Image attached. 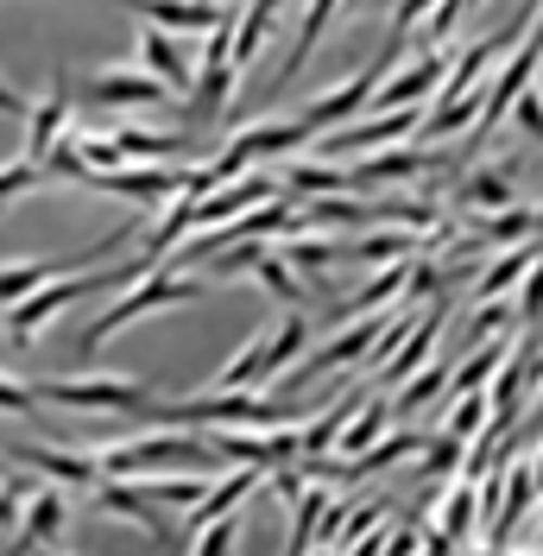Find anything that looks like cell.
Masks as SVG:
<instances>
[{"mask_svg": "<svg viewBox=\"0 0 543 556\" xmlns=\"http://www.w3.org/2000/svg\"><path fill=\"white\" fill-rule=\"evenodd\" d=\"M253 486H260V468H240V475H228V481H215V486H209V500L184 525H190V531H209L215 519H235V506L253 493Z\"/></svg>", "mask_w": 543, "mask_h": 556, "instance_id": "obj_24", "label": "cell"}, {"mask_svg": "<svg viewBox=\"0 0 543 556\" xmlns=\"http://www.w3.org/2000/svg\"><path fill=\"white\" fill-rule=\"evenodd\" d=\"M121 7H134L146 26H165V33H215L235 13L222 0H121Z\"/></svg>", "mask_w": 543, "mask_h": 556, "instance_id": "obj_15", "label": "cell"}, {"mask_svg": "<svg viewBox=\"0 0 543 556\" xmlns=\"http://www.w3.org/2000/svg\"><path fill=\"white\" fill-rule=\"evenodd\" d=\"M462 152H442V146H386L374 159H361L354 165V190H367V184H405V177H430L442 165H455Z\"/></svg>", "mask_w": 543, "mask_h": 556, "instance_id": "obj_11", "label": "cell"}, {"mask_svg": "<svg viewBox=\"0 0 543 556\" xmlns=\"http://www.w3.org/2000/svg\"><path fill=\"white\" fill-rule=\"evenodd\" d=\"M38 556H64V551H58V544H51V551H38Z\"/></svg>", "mask_w": 543, "mask_h": 556, "instance_id": "obj_58", "label": "cell"}, {"mask_svg": "<svg viewBox=\"0 0 543 556\" xmlns=\"http://www.w3.org/2000/svg\"><path fill=\"white\" fill-rule=\"evenodd\" d=\"M76 159H83V177L89 172H121L127 152L114 146V134H76Z\"/></svg>", "mask_w": 543, "mask_h": 556, "instance_id": "obj_41", "label": "cell"}, {"mask_svg": "<svg viewBox=\"0 0 543 556\" xmlns=\"http://www.w3.org/2000/svg\"><path fill=\"white\" fill-rule=\"evenodd\" d=\"M437 285H442V266H430V260H424V266H411V285H405V291H411V298H430Z\"/></svg>", "mask_w": 543, "mask_h": 556, "instance_id": "obj_53", "label": "cell"}, {"mask_svg": "<svg viewBox=\"0 0 543 556\" xmlns=\"http://www.w3.org/2000/svg\"><path fill=\"white\" fill-rule=\"evenodd\" d=\"M146 417H159L165 430H298L304 405H266L260 392H197L177 405H152Z\"/></svg>", "mask_w": 543, "mask_h": 556, "instance_id": "obj_1", "label": "cell"}, {"mask_svg": "<svg viewBox=\"0 0 543 556\" xmlns=\"http://www.w3.org/2000/svg\"><path fill=\"white\" fill-rule=\"evenodd\" d=\"M45 405H64V412H152V386L139 380H45L38 386Z\"/></svg>", "mask_w": 543, "mask_h": 556, "instance_id": "obj_7", "label": "cell"}, {"mask_svg": "<svg viewBox=\"0 0 543 556\" xmlns=\"http://www.w3.org/2000/svg\"><path fill=\"white\" fill-rule=\"evenodd\" d=\"M114 146H121L127 159H146V165H171V159L190 152L184 134H146V127H114Z\"/></svg>", "mask_w": 543, "mask_h": 556, "instance_id": "obj_31", "label": "cell"}, {"mask_svg": "<svg viewBox=\"0 0 543 556\" xmlns=\"http://www.w3.org/2000/svg\"><path fill=\"white\" fill-rule=\"evenodd\" d=\"M500 361H506V342H487V348H480V354H475V361H468V367L455 374V392H475V386L487 380V374H493Z\"/></svg>", "mask_w": 543, "mask_h": 556, "instance_id": "obj_45", "label": "cell"}, {"mask_svg": "<svg viewBox=\"0 0 543 556\" xmlns=\"http://www.w3.org/2000/svg\"><path fill=\"white\" fill-rule=\"evenodd\" d=\"M190 298H203V278L177 273V266H152V273L139 278V285H127V298L121 304H108L89 329H83V354H96V348L108 342V336H121L127 323H139L146 311H165V304H190Z\"/></svg>", "mask_w": 543, "mask_h": 556, "instance_id": "obj_4", "label": "cell"}, {"mask_svg": "<svg viewBox=\"0 0 543 556\" xmlns=\"http://www.w3.org/2000/svg\"><path fill=\"white\" fill-rule=\"evenodd\" d=\"M442 386H449V361H430V367H417V380H405V392H399V412H424V405L437 399Z\"/></svg>", "mask_w": 543, "mask_h": 556, "instance_id": "obj_43", "label": "cell"}, {"mask_svg": "<svg viewBox=\"0 0 543 556\" xmlns=\"http://www.w3.org/2000/svg\"><path fill=\"white\" fill-rule=\"evenodd\" d=\"M455 203L462 208H512V177L506 172H468L455 184Z\"/></svg>", "mask_w": 543, "mask_h": 556, "instance_id": "obj_34", "label": "cell"}, {"mask_svg": "<svg viewBox=\"0 0 543 556\" xmlns=\"http://www.w3.org/2000/svg\"><path fill=\"white\" fill-rule=\"evenodd\" d=\"M139 64H146V76H159L171 96H190L197 89V64L184 58L177 33H165V26H146L139 33Z\"/></svg>", "mask_w": 543, "mask_h": 556, "instance_id": "obj_16", "label": "cell"}, {"mask_svg": "<svg viewBox=\"0 0 543 556\" xmlns=\"http://www.w3.org/2000/svg\"><path fill=\"white\" fill-rule=\"evenodd\" d=\"M392 64H399V38H392V45H386V51H379V58L361 70V76H348L341 89H329L323 102L310 108V114H304V134H310V139H323V134H336L341 121H354L361 108H374V89L386 83V76H392Z\"/></svg>", "mask_w": 543, "mask_h": 556, "instance_id": "obj_6", "label": "cell"}, {"mask_svg": "<svg viewBox=\"0 0 543 556\" xmlns=\"http://www.w3.org/2000/svg\"><path fill=\"white\" fill-rule=\"evenodd\" d=\"M531 468H538V486H543V450H538V462H531Z\"/></svg>", "mask_w": 543, "mask_h": 556, "instance_id": "obj_57", "label": "cell"}, {"mask_svg": "<svg viewBox=\"0 0 543 556\" xmlns=\"http://www.w3.org/2000/svg\"><path fill=\"white\" fill-rule=\"evenodd\" d=\"M215 468V450L197 430H152V437H134V443H114V450H96V468L102 481H146V475H184V468Z\"/></svg>", "mask_w": 543, "mask_h": 556, "instance_id": "obj_2", "label": "cell"}, {"mask_svg": "<svg viewBox=\"0 0 543 556\" xmlns=\"http://www.w3.org/2000/svg\"><path fill=\"white\" fill-rule=\"evenodd\" d=\"M361 266H374V260H399V253H417V241H411V228H386V235H361V241L348 247Z\"/></svg>", "mask_w": 543, "mask_h": 556, "instance_id": "obj_40", "label": "cell"}, {"mask_svg": "<svg viewBox=\"0 0 543 556\" xmlns=\"http://www.w3.org/2000/svg\"><path fill=\"white\" fill-rule=\"evenodd\" d=\"M518 311L531 316V323H538V316H543V260H538V266H531V278H525V298H518Z\"/></svg>", "mask_w": 543, "mask_h": 556, "instance_id": "obj_51", "label": "cell"}, {"mask_svg": "<svg viewBox=\"0 0 543 556\" xmlns=\"http://www.w3.org/2000/svg\"><path fill=\"white\" fill-rule=\"evenodd\" d=\"M253 203H278V184H272L266 172H247V177H235V184H222L215 197H203L197 222H203V228H228V222H240V208H253Z\"/></svg>", "mask_w": 543, "mask_h": 556, "instance_id": "obj_17", "label": "cell"}, {"mask_svg": "<svg viewBox=\"0 0 543 556\" xmlns=\"http://www.w3.org/2000/svg\"><path fill=\"white\" fill-rule=\"evenodd\" d=\"M348 412H354V392H341L336 405H329V412H323V417L304 430V455H329V450H336L341 430H348Z\"/></svg>", "mask_w": 543, "mask_h": 556, "instance_id": "obj_39", "label": "cell"}, {"mask_svg": "<svg viewBox=\"0 0 543 556\" xmlns=\"http://www.w3.org/2000/svg\"><path fill=\"white\" fill-rule=\"evenodd\" d=\"M197 208H203V197H190V190H184V197H177V203H171L165 215L152 222V228H146V266H165L171 253L190 241V228H197Z\"/></svg>", "mask_w": 543, "mask_h": 556, "instance_id": "obj_20", "label": "cell"}, {"mask_svg": "<svg viewBox=\"0 0 543 556\" xmlns=\"http://www.w3.org/2000/svg\"><path fill=\"white\" fill-rule=\"evenodd\" d=\"M298 146H310L304 121H260V127H240V134L222 146V159L209 165V184L222 190V184L247 177V165H260V159H285V152H298ZM215 190H209V197H215Z\"/></svg>", "mask_w": 543, "mask_h": 556, "instance_id": "obj_5", "label": "cell"}, {"mask_svg": "<svg viewBox=\"0 0 543 556\" xmlns=\"http://www.w3.org/2000/svg\"><path fill=\"white\" fill-rule=\"evenodd\" d=\"M45 399H38V386H20V380H7L0 374V412H13V417H33Z\"/></svg>", "mask_w": 543, "mask_h": 556, "instance_id": "obj_46", "label": "cell"}, {"mask_svg": "<svg viewBox=\"0 0 543 556\" xmlns=\"http://www.w3.org/2000/svg\"><path fill=\"white\" fill-rule=\"evenodd\" d=\"M83 184H96L121 203H139V208H171L184 190H190V172L184 165H121V172H89Z\"/></svg>", "mask_w": 543, "mask_h": 556, "instance_id": "obj_8", "label": "cell"}, {"mask_svg": "<svg viewBox=\"0 0 543 556\" xmlns=\"http://www.w3.org/2000/svg\"><path fill=\"white\" fill-rule=\"evenodd\" d=\"M336 260H348V247L329 241V235H291V247H285V266H298V273L336 266Z\"/></svg>", "mask_w": 543, "mask_h": 556, "instance_id": "obj_37", "label": "cell"}, {"mask_svg": "<svg viewBox=\"0 0 543 556\" xmlns=\"http://www.w3.org/2000/svg\"><path fill=\"white\" fill-rule=\"evenodd\" d=\"M20 519H26V500H20V486H7L0 493V531H20Z\"/></svg>", "mask_w": 543, "mask_h": 556, "instance_id": "obj_54", "label": "cell"}, {"mask_svg": "<svg viewBox=\"0 0 543 556\" xmlns=\"http://www.w3.org/2000/svg\"><path fill=\"white\" fill-rule=\"evenodd\" d=\"M285 184H291L304 203H316V197H354V172H336V165H304V159H291V165H285Z\"/></svg>", "mask_w": 543, "mask_h": 556, "instance_id": "obj_29", "label": "cell"}, {"mask_svg": "<svg viewBox=\"0 0 543 556\" xmlns=\"http://www.w3.org/2000/svg\"><path fill=\"white\" fill-rule=\"evenodd\" d=\"M475 228L487 235V241H500V247L543 241V203H538V208H518V203H512V208H487Z\"/></svg>", "mask_w": 543, "mask_h": 556, "instance_id": "obj_23", "label": "cell"}, {"mask_svg": "<svg viewBox=\"0 0 543 556\" xmlns=\"http://www.w3.org/2000/svg\"><path fill=\"white\" fill-rule=\"evenodd\" d=\"M367 228H411V235H442V208L430 197H392L367 203Z\"/></svg>", "mask_w": 543, "mask_h": 556, "instance_id": "obj_21", "label": "cell"}, {"mask_svg": "<svg viewBox=\"0 0 543 556\" xmlns=\"http://www.w3.org/2000/svg\"><path fill=\"white\" fill-rule=\"evenodd\" d=\"M455 462H462V443H455V437H437V443H430V462H424V475H449Z\"/></svg>", "mask_w": 543, "mask_h": 556, "instance_id": "obj_50", "label": "cell"}, {"mask_svg": "<svg viewBox=\"0 0 543 556\" xmlns=\"http://www.w3.org/2000/svg\"><path fill=\"white\" fill-rule=\"evenodd\" d=\"M336 7H341V0H310V7H304V26H298V38H291V51H285V70H278V89H285V83H291V76L304 70V58L316 51V38L329 33Z\"/></svg>", "mask_w": 543, "mask_h": 556, "instance_id": "obj_30", "label": "cell"}, {"mask_svg": "<svg viewBox=\"0 0 543 556\" xmlns=\"http://www.w3.org/2000/svg\"><path fill=\"white\" fill-rule=\"evenodd\" d=\"M386 323H392L386 311H379V316H361V323H348V329H341L336 342H323V348H316V354L304 361V367H298V380L336 374V367H348V361H367V354H374V342L386 336Z\"/></svg>", "mask_w": 543, "mask_h": 556, "instance_id": "obj_14", "label": "cell"}, {"mask_svg": "<svg viewBox=\"0 0 543 556\" xmlns=\"http://www.w3.org/2000/svg\"><path fill=\"white\" fill-rule=\"evenodd\" d=\"M0 114H7V121H26V114H33V102H26L13 83H0Z\"/></svg>", "mask_w": 543, "mask_h": 556, "instance_id": "obj_55", "label": "cell"}, {"mask_svg": "<svg viewBox=\"0 0 543 556\" xmlns=\"http://www.w3.org/2000/svg\"><path fill=\"white\" fill-rule=\"evenodd\" d=\"M543 260V241H525V247H512L506 260H493L487 273H480V285H475V298L480 304H493L500 291H512V285H525L531 278V266Z\"/></svg>", "mask_w": 543, "mask_h": 556, "instance_id": "obj_26", "label": "cell"}, {"mask_svg": "<svg viewBox=\"0 0 543 556\" xmlns=\"http://www.w3.org/2000/svg\"><path fill=\"white\" fill-rule=\"evenodd\" d=\"M538 64H543V33H531L525 38V51L512 58L500 76H493V89L480 96V121H475V152H487V139L500 134V121H506L512 108H518V96L531 89V76H538Z\"/></svg>", "mask_w": 543, "mask_h": 556, "instance_id": "obj_9", "label": "cell"}, {"mask_svg": "<svg viewBox=\"0 0 543 556\" xmlns=\"http://www.w3.org/2000/svg\"><path fill=\"white\" fill-rule=\"evenodd\" d=\"M96 500H102V513H121V519L139 525L146 538H165V519L152 513V500H146L134 481H102V486H96Z\"/></svg>", "mask_w": 543, "mask_h": 556, "instance_id": "obj_25", "label": "cell"}, {"mask_svg": "<svg viewBox=\"0 0 543 556\" xmlns=\"http://www.w3.org/2000/svg\"><path fill=\"white\" fill-rule=\"evenodd\" d=\"M7 462H26V468H38V475H58L64 486H102L96 455L58 450V443H20V450H7Z\"/></svg>", "mask_w": 543, "mask_h": 556, "instance_id": "obj_18", "label": "cell"}, {"mask_svg": "<svg viewBox=\"0 0 543 556\" xmlns=\"http://www.w3.org/2000/svg\"><path fill=\"white\" fill-rule=\"evenodd\" d=\"M475 506H480V493H475L468 481L449 486V500H442V519H437V531L449 538V544H468V538H475Z\"/></svg>", "mask_w": 543, "mask_h": 556, "instance_id": "obj_35", "label": "cell"}, {"mask_svg": "<svg viewBox=\"0 0 543 556\" xmlns=\"http://www.w3.org/2000/svg\"><path fill=\"white\" fill-rule=\"evenodd\" d=\"M405 285H411V266H386L379 278H367V285L348 298V311H341V316H354V311H361V316H379V304H392Z\"/></svg>", "mask_w": 543, "mask_h": 556, "instance_id": "obj_36", "label": "cell"}, {"mask_svg": "<svg viewBox=\"0 0 543 556\" xmlns=\"http://www.w3.org/2000/svg\"><path fill=\"white\" fill-rule=\"evenodd\" d=\"M146 273H152V266H146V260H134V266H121V273H70V278H51V285H38L26 304H13V311H7V336H13V342H33L38 329H45L51 316H64L70 304L96 298L102 285H139Z\"/></svg>", "mask_w": 543, "mask_h": 556, "instance_id": "obj_3", "label": "cell"}, {"mask_svg": "<svg viewBox=\"0 0 543 556\" xmlns=\"http://www.w3.org/2000/svg\"><path fill=\"white\" fill-rule=\"evenodd\" d=\"M38 184H45V172H38L33 159H13V165H0V208L13 203V197H33Z\"/></svg>", "mask_w": 543, "mask_h": 556, "instance_id": "obj_44", "label": "cell"}, {"mask_svg": "<svg viewBox=\"0 0 543 556\" xmlns=\"http://www.w3.org/2000/svg\"><path fill=\"white\" fill-rule=\"evenodd\" d=\"M89 102H102V108H165V102H171V89L159 83V76L108 70V76H96V83H89Z\"/></svg>", "mask_w": 543, "mask_h": 556, "instance_id": "obj_19", "label": "cell"}, {"mask_svg": "<svg viewBox=\"0 0 543 556\" xmlns=\"http://www.w3.org/2000/svg\"><path fill=\"white\" fill-rule=\"evenodd\" d=\"M424 127V108H399V114H367V121H354V127H336V134H323V152L329 159H348V152H386V146H399V139H417Z\"/></svg>", "mask_w": 543, "mask_h": 556, "instance_id": "obj_10", "label": "cell"}, {"mask_svg": "<svg viewBox=\"0 0 543 556\" xmlns=\"http://www.w3.org/2000/svg\"><path fill=\"white\" fill-rule=\"evenodd\" d=\"M480 424H493V399H455V412H449V430L442 437H455V443H475L480 437Z\"/></svg>", "mask_w": 543, "mask_h": 556, "instance_id": "obj_42", "label": "cell"}, {"mask_svg": "<svg viewBox=\"0 0 543 556\" xmlns=\"http://www.w3.org/2000/svg\"><path fill=\"white\" fill-rule=\"evenodd\" d=\"M304 342H310V323H304V311H291L266 336V354H260V386H272L278 374H291V361L304 354Z\"/></svg>", "mask_w": 543, "mask_h": 556, "instance_id": "obj_22", "label": "cell"}, {"mask_svg": "<svg viewBox=\"0 0 543 556\" xmlns=\"http://www.w3.org/2000/svg\"><path fill=\"white\" fill-rule=\"evenodd\" d=\"M437 336H442V316L430 311V316H424V329H417V336L399 348V361L379 374V386H399V380H411V367H430V348H437Z\"/></svg>", "mask_w": 543, "mask_h": 556, "instance_id": "obj_33", "label": "cell"}, {"mask_svg": "<svg viewBox=\"0 0 543 556\" xmlns=\"http://www.w3.org/2000/svg\"><path fill=\"white\" fill-rule=\"evenodd\" d=\"M462 13H468L462 0H442L437 13H430V38H449V33H455V20H462Z\"/></svg>", "mask_w": 543, "mask_h": 556, "instance_id": "obj_52", "label": "cell"}, {"mask_svg": "<svg viewBox=\"0 0 543 556\" xmlns=\"http://www.w3.org/2000/svg\"><path fill=\"white\" fill-rule=\"evenodd\" d=\"M152 506H177V513H197L209 500V486L215 481H203V475H146V481H134Z\"/></svg>", "mask_w": 543, "mask_h": 556, "instance_id": "obj_27", "label": "cell"}, {"mask_svg": "<svg viewBox=\"0 0 543 556\" xmlns=\"http://www.w3.org/2000/svg\"><path fill=\"white\" fill-rule=\"evenodd\" d=\"M512 114H518V127H525V134H531V139H543V96H538V89H525V96H518V108H512Z\"/></svg>", "mask_w": 543, "mask_h": 556, "instance_id": "obj_49", "label": "cell"}, {"mask_svg": "<svg viewBox=\"0 0 543 556\" xmlns=\"http://www.w3.org/2000/svg\"><path fill=\"white\" fill-rule=\"evenodd\" d=\"M235 551V519H215L209 531H197V551L190 556H228Z\"/></svg>", "mask_w": 543, "mask_h": 556, "instance_id": "obj_47", "label": "cell"}, {"mask_svg": "<svg viewBox=\"0 0 543 556\" xmlns=\"http://www.w3.org/2000/svg\"><path fill=\"white\" fill-rule=\"evenodd\" d=\"M462 7H468V13H475V7H480V0H462Z\"/></svg>", "mask_w": 543, "mask_h": 556, "instance_id": "obj_59", "label": "cell"}, {"mask_svg": "<svg viewBox=\"0 0 543 556\" xmlns=\"http://www.w3.org/2000/svg\"><path fill=\"white\" fill-rule=\"evenodd\" d=\"M430 7H442V0H399L392 7V38H405L417 20H430Z\"/></svg>", "mask_w": 543, "mask_h": 556, "instance_id": "obj_48", "label": "cell"}, {"mask_svg": "<svg viewBox=\"0 0 543 556\" xmlns=\"http://www.w3.org/2000/svg\"><path fill=\"white\" fill-rule=\"evenodd\" d=\"M70 525V500L58 493V486H38L33 500H26V519H20V531H13V544L0 556H38L58 544V531Z\"/></svg>", "mask_w": 543, "mask_h": 556, "instance_id": "obj_13", "label": "cell"}, {"mask_svg": "<svg viewBox=\"0 0 543 556\" xmlns=\"http://www.w3.org/2000/svg\"><path fill=\"white\" fill-rule=\"evenodd\" d=\"M70 114H76V89H70V76H58V83L45 89V102H33V114H26V152H20V159H33L38 172H45V159H51V146L64 139Z\"/></svg>", "mask_w": 543, "mask_h": 556, "instance_id": "obj_12", "label": "cell"}, {"mask_svg": "<svg viewBox=\"0 0 543 556\" xmlns=\"http://www.w3.org/2000/svg\"><path fill=\"white\" fill-rule=\"evenodd\" d=\"M386 417H392V405H386V399L361 405V417H354V424L341 430V443H336V450H341V455H367V450L379 443V430H386Z\"/></svg>", "mask_w": 543, "mask_h": 556, "instance_id": "obj_38", "label": "cell"}, {"mask_svg": "<svg viewBox=\"0 0 543 556\" xmlns=\"http://www.w3.org/2000/svg\"><path fill=\"white\" fill-rule=\"evenodd\" d=\"M538 7H543V0H525V7L512 13V20H525V26H531V20H538Z\"/></svg>", "mask_w": 543, "mask_h": 556, "instance_id": "obj_56", "label": "cell"}, {"mask_svg": "<svg viewBox=\"0 0 543 556\" xmlns=\"http://www.w3.org/2000/svg\"><path fill=\"white\" fill-rule=\"evenodd\" d=\"M538 493H543V486H538V468H531V462H518V468H512V486L500 493V513H493V544H506L512 525L531 513V500H538Z\"/></svg>", "mask_w": 543, "mask_h": 556, "instance_id": "obj_28", "label": "cell"}, {"mask_svg": "<svg viewBox=\"0 0 543 556\" xmlns=\"http://www.w3.org/2000/svg\"><path fill=\"white\" fill-rule=\"evenodd\" d=\"M336 500L323 493V486H310V493H298L291 500V544H285V556H304L310 538H323V513H329Z\"/></svg>", "mask_w": 543, "mask_h": 556, "instance_id": "obj_32", "label": "cell"}]
</instances>
